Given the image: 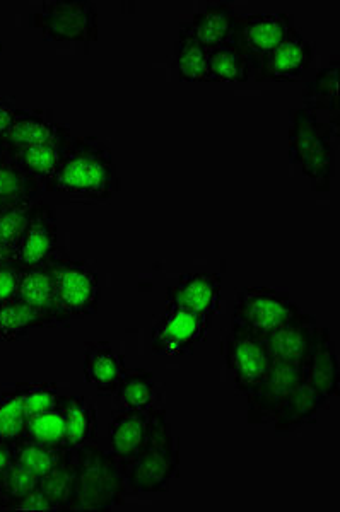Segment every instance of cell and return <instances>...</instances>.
<instances>
[{
    "mask_svg": "<svg viewBox=\"0 0 340 512\" xmlns=\"http://www.w3.org/2000/svg\"><path fill=\"white\" fill-rule=\"evenodd\" d=\"M146 439L135 460L125 468L127 489L135 494H161L180 475V448H176L165 408L147 410Z\"/></svg>",
    "mask_w": 340,
    "mask_h": 512,
    "instance_id": "obj_2",
    "label": "cell"
},
{
    "mask_svg": "<svg viewBox=\"0 0 340 512\" xmlns=\"http://www.w3.org/2000/svg\"><path fill=\"white\" fill-rule=\"evenodd\" d=\"M12 465L11 443L0 441V477L9 470Z\"/></svg>",
    "mask_w": 340,
    "mask_h": 512,
    "instance_id": "obj_41",
    "label": "cell"
},
{
    "mask_svg": "<svg viewBox=\"0 0 340 512\" xmlns=\"http://www.w3.org/2000/svg\"><path fill=\"white\" fill-rule=\"evenodd\" d=\"M221 352L236 390L243 395L262 383L272 367L264 338L233 320L228 335L223 338Z\"/></svg>",
    "mask_w": 340,
    "mask_h": 512,
    "instance_id": "obj_7",
    "label": "cell"
},
{
    "mask_svg": "<svg viewBox=\"0 0 340 512\" xmlns=\"http://www.w3.org/2000/svg\"><path fill=\"white\" fill-rule=\"evenodd\" d=\"M305 383L303 366L272 361L269 374L247 395L250 424H272L294 391Z\"/></svg>",
    "mask_w": 340,
    "mask_h": 512,
    "instance_id": "obj_11",
    "label": "cell"
},
{
    "mask_svg": "<svg viewBox=\"0 0 340 512\" xmlns=\"http://www.w3.org/2000/svg\"><path fill=\"white\" fill-rule=\"evenodd\" d=\"M40 485V478L12 463L0 477V511H12V506Z\"/></svg>",
    "mask_w": 340,
    "mask_h": 512,
    "instance_id": "obj_36",
    "label": "cell"
},
{
    "mask_svg": "<svg viewBox=\"0 0 340 512\" xmlns=\"http://www.w3.org/2000/svg\"><path fill=\"white\" fill-rule=\"evenodd\" d=\"M31 28L47 40L93 43L98 40V9L89 0H48L30 16Z\"/></svg>",
    "mask_w": 340,
    "mask_h": 512,
    "instance_id": "obj_6",
    "label": "cell"
},
{
    "mask_svg": "<svg viewBox=\"0 0 340 512\" xmlns=\"http://www.w3.org/2000/svg\"><path fill=\"white\" fill-rule=\"evenodd\" d=\"M211 82H247L253 79V67L247 55L229 41L209 52Z\"/></svg>",
    "mask_w": 340,
    "mask_h": 512,
    "instance_id": "obj_28",
    "label": "cell"
},
{
    "mask_svg": "<svg viewBox=\"0 0 340 512\" xmlns=\"http://www.w3.org/2000/svg\"><path fill=\"white\" fill-rule=\"evenodd\" d=\"M313 59L315 48L296 28L262 60L253 79L257 82H296L305 76Z\"/></svg>",
    "mask_w": 340,
    "mask_h": 512,
    "instance_id": "obj_13",
    "label": "cell"
},
{
    "mask_svg": "<svg viewBox=\"0 0 340 512\" xmlns=\"http://www.w3.org/2000/svg\"><path fill=\"white\" fill-rule=\"evenodd\" d=\"M74 475H76V449H69L62 463L48 473L47 477L40 478V489L52 501L55 511L67 509Z\"/></svg>",
    "mask_w": 340,
    "mask_h": 512,
    "instance_id": "obj_33",
    "label": "cell"
},
{
    "mask_svg": "<svg viewBox=\"0 0 340 512\" xmlns=\"http://www.w3.org/2000/svg\"><path fill=\"white\" fill-rule=\"evenodd\" d=\"M238 12L231 2H214L207 4L202 11L195 12L188 23H182L183 31L194 36L207 52L223 47L231 41L235 33Z\"/></svg>",
    "mask_w": 340,
    "mask_h": 512,
    "instance_id": "obj_18",
    "label": "cell"
},
{
    "mask_svg": "<svg viewBox=\"0 0 340 512\" xmlns=\"http://www.w3.org/2000/svg\"><path fill=\"white\" fill-rule=\"evenodd\" d=\"M298 311L288 292L265 286L243 287L236 297L231 320L247 326L264 338L267 333L291 320Z\"/></svg>",
    "mask_w": 340,
    "mask_h": 512,
    "instance_id": "obj_8",
    "label": "cell"
},
{
    "mask_svg": "<svg viewBox=\"0 0 340 512\" xmlns=\"http://www.w3.org/2000/svg\"><path fill=\"white\" fill-rule=\"evenodd\" d=\"M212 318L166 303L165 313L156 321L151 335L154 354L187 355L206 340Z\"/></svg>",
    "mask_w": 340,
    "mask_h": 512,
    "instance_id": "obj_9",
    "label": "cell"
},
{
    "mask_svg": "<svg viewBox=\"0 0 340 512\" xmlns=\"http://www.w3.org/2000/svg\"><path fill=\"white\" fill-rule=\"evenodd\" d=\"M24 441L50 446V448H67L65 446V422L62 408H53L43 414L33 415L24 425Z\"/></svg>",
    "mask_w": 340,
    "mask_h": 512,
    "instance_id": "obj_32",
    "label": "cell"
},
{
    "mask_svg": "<svg viewBox=\"0 0 340 512\" xmlns=\"http://www.w3.org/2000/svg\"><path fill=\"white\" fill-rule=\"evenodd\" d=\"M19 267V265H18ZM16 299L26 304L48 321L50 328L57 326L55 315V286L50 268L19 267V284Z\"/></svg>",
    "mask_w": 340,
    "mask_h": 512,
    "instance_id": "obj_21",
    "label": "cell"
},
{
    "mask_svg": "<svg viewBox=\"0 0 340 512\" xmlns=\"http://www.w3.org/2000/svg\"><path fill=\"white\" fill-rule=\"evenodd\" d=\"M38 200H24L19 204L0 207V250L11 256L14 263V250L24 227L30 221L31 212Z\"/></svg>",
    "mask_w": 340,
    "mask_h": 512,
    "instance_id": "obj_34",
    "label": "cell"
},
{
    "mask_svg": "<svg viewBox=\"0 0 340 512\" xmlns=\"http://www.w3.org/2000/svg\"><path fill=\"white\" fill-rule=\"evenodd\" d=\"M23 403L14 388L0 393V441L14 443L23 437L26 425Z\"/></svg>",
    "mask_w": 340,
    "mask_h": 512,
    "instance_id": "obj_37",
    "label": "cell"
},
{
    "mask_svg": "<svg viewBox=\"0 0 340 512\" xmlns=\"http://www.w3.org/2000/svg\"><path fill=\"white\" fill-rule=\"evenodd\" d=\"M16 113H18V108L12 105L11 101L0 96V142L9 134L12 123L16 120Z\"/></svg>",
    "mask_w": 340,
    "mask_h": 512,
    "instance_id": "obj_40",
    "label": "cell"
},
{
    "mask_svg": "<svg viewBox=\"0 0 340 512\" xmlns=\"http://www.w3.org/2000/svg\"><path fill=\"white\" fill-rule=\"evenodd\" d=\"M19 284V267L16 263L0 267V306L16 299Z\"/></svg>",
    "mask_w": 340,
    "mask_h": 512,
    "instance_id": "obj_38",
    "label": "cell"
},
{
    "mask_svg": "<svg viewBox=\"0 0 340 512\" xmlns=\"http://www.w3.org/2000/svg\"><path fill=\"white\" fill-rule=\"evenodd\" d=\"M40 328H50L48 321L18 299L0 306V342H19Z\"/></svg>",
    "mask_w": 340,
    "mask_h": 512,
    "instance_id": "obj_30",
    "label": "cell"
},
{
    "mask_svg": "<svg viewBox=\"0 0 340 512\" xmlns=\"http://www.w3.org/2000/svg\"><path fill=\"white\" fill-rule=\"evenodd\" d=\"M175 67L178 77L185 82H211L209 79V52L180 28L175 45Z\"/></svg>",
    "mask_w": 340,
    "mask_h": 512,
    "instance_id": "obj_27",
    "label": "cell"
},
{
    "mask_svg": "<svg viewBox=\"0 0 340 512\" xmlns=\"http://www.w3.org/2000/svg\"><path fill=\"white\" fill-rule=\"evenodd\" d=\"M293 30H296V24L293 16L288 12L248 14V16H238L231 41L247 55L253 67V77H255L262 60L270 52H274Z\"/></svg>",
    "mask_w": 340,
    "mask_h": 512,
    "instance_id": "obj_10",
    "label": "cell"
},
{
    "mask_svg": "<svg viewBox=\"0 0 340 512\" xmlns=\"http://www.w3.org/2000/svg\"><path fill=\"white\" fill-rule=\"evenodd\" d=\"M329 405L330 403L325 402L317 391L311 390L308 384L303 383L294 391L272 424L279 434H289L298 431L303 425L315 422L317 415L325 408H329Z\"/></svg>",
    "mask_w": 340,
    "mask_h": 512,
    "instance_id": "obj_25",
    "label": "cell"
},
{
    "mask_svg": "<svg viewBox=\"0 0 340 512\" xmlns=\"http://www.w3.org/2000/svg\"><path fill=\"white\" fill-rule=\"evenodd\" d=\"M337 137L330 123L322 122L315 111L305 106L291 111L289 159L310 180L313 192H330L335 168L332 139Z\"/></svg>",
    "mask_w": 340,
    "mask_h": 512,
    "instance_id": "obj_4",
    "label": "cell"
},
{
    "mask_svg": "<svg viewBox=\"0 0 340 512\" xmlns=\"http://www.w3.org/2000/svg\"><path fill=\"white\" fill-rule=\"evenodd\" d=\"M120 190L112 151L98 137L72 135L55 175L43 192L69 200L106 202Z\"/></svg>",
    "mask_w": 340,
    "mask_h": 512,
    "instance_id": "obj_1",
    "label": "cell"
},
{
    "mask_svg": "<svg viewBox=\"0 0 340 512\" xmlns=\"http://www.w3.org/2000/svg\"><path fill=\"white\" fill-rule=\"evenodd\" d=\"M64 412L65 446L69 449H81L93 443L98 431L96 407L88 398L77 395L60 396L59 402Z\"/></svg>",
    "mask_w": 340,
    "mask_h": 512,
    "instance_id": "obj_23",
    "label": "cell"
},
{
    "mask_svg": "<svg viewBox=\"0 0 340 512\" xmlns=\"http://www.w3.org/2000/svg\"><path fill=\"white\" fill-rule=\"evenodd\" d=\"M55 286V315L57 326L83 320L100 308V279L83 262L55 256L48 263Z\"/></svg>",
    "mask_w": 340,
    "mask_h": 512,
    "instance_id": "obj_5",
    "label": "cell"
},
{
    "mask_svg": "<svg viewBox=\"0 0 340 512\" xmlns=\"http://www.w3.org/2000/svg\"><path fill=\"white\" fill-rule=\"evenodd\" d=\"M71 128L60 125L45 111H28L18 108L16 120L6 139L0 142V149H24V147L42 146L47 142L71 135Z\"/></svg>",
    "mask_w": 340,
    "mask_h": 512,
    "instance_id": "obj_19",
    "label": "cell"
},
{
    "mask_svg": "<svg viewBox=\"0 0 340 512\" xmlns=\"http://www.w3.org/2000/svg\"><path fill=\"white\" fill-rule=\"evenodd\" d=\"M303 103L308 110L329 111L330 127L334 128L335 134L339 135V62L335 60L332 64L318 70L315 77L308 82Z\"/></svg>",
    "mask_w": 340,
    "mask_h": 512,
    "instance_id": "obj_24",
    "label": "cell"
},
{
    "mask_svg": "<svg viewBox=\"0 0 340 512\" xmlns=\"http://www.w3.org/2000/svg\"><path fill=\"white\" fill-rule=\"evenodd\" d=\"M317 326L315 316L299 309L291 320L267 333L264 342L272 361L303 366L306 355L310 354Z\"/></svg>",
    "mask_w": 340,
    "mask_h": 512,
    "instance_id": "obj_15",
    "label": "cell"
},
{
    "mask_svg": "<svg viewBox=\"0 0 340 512\" xmlns=\"http://www.w3.org/2000/svg\"><path fill=\"white\" fill-rule=\"evenodd\" d=\"M149 415L141 410H113L108 427V453L117 461L122 473L135 460L146 439Z\"/></svg>",
    "mask_w": 340,
    "mask_h": 512,
    "instance_id": "obj_17",
    "label": "cell"
},
{
    "mask_svg": "<svg viewBox=\"0 0 340 512\" xmlns=\"http://www.w3.org/2000/svg\"><path fill=\"white\" fill-rule=\"evenodd\" d=\"M9 263H12L11 256L7 255V253H4V251L0 250V267H2V265H9Z\"/></svg>",
    "mask_w": 340,
    "mask_h": 512,
    "instance_id": "obj_42",
    "label": "cell"
},
{
    "mask_svg": "<svg viewBox=\"0 0 340 512\" xmlns=\"http://www.w3.org/2000/svg\"><path fill=\"white\" fill-rule=\"evenodd\" d=\"M59 246L57 212L47 202H36L14 250V263L23 268H43L52 262Z\"/></svg>",
    "mask_w": 340,
    "mask_h": 512,
    "instance_id": "obj_12",
    "label": "cell"
},
{
    "mask_svg": "<svg viewBox=\"0 0 340 512\" xmlns=\"http://www.w3.org/2000/svg\"><path fill=\"white\" fill-rule=\"evenodd\" d=\"M12 511H55V507L38 485L35 490H31L30 494L19 499L12 506Z\"/></svg>",
    "mask_w": 340,
    "mask_h": 512,
    "instance_id": "obj_39",
    "label": "cell"
},
{
    "mask_svg": "<svg viewBox=\"0 0 340 512\" xmlns=\"http://www.w3.org/2000/svg\"><path fill=\"white\" fill-rule=\"evenodd\" d=\"M127 483L112 454L98 444L76 449V475L65 511H101L124 506Z\"/></svg>",
    "mask_w": 340,
    "mask_h": 512,
    "instance_id": "obj_3",
    "label": "cell"
},
{
    "mask_svg": "<svg viewBox=\"0 0 340 512\" xmlns=\"http://www.w3.org/2000/svg\"><path fill=\"white\" fill-rule=\"evenodd\" d=\"M221 289L223 279L219 274L211 272H195V274L182 275L175 286L168 289V301L180 308L194 311L199 315L214 316L221 309Z\"/></svg>",
    "mask_w": 340,
    "mask_h": 512,
    "instance_id": "obj_16",
    "label": "cell"
},
{
    "mask_svg": "<svg viewBox=\"0 0 340 512\" xmlns=\"http://www.w3.org/2000/svg\"><path fill=\"white\" fill-rule=\"evenodd\" d=\"M42 193V185L26 175L14 159L0 149V207L38 200Z\"/></svg>",
    "mask_w": 340,
    "mask_h": 512,
    "instance_id": "obj_26",
    "label": "cell"
},
{
    "mask_svg": "<svg viewBox=\"0 0 340 512\" xmlns=\"http://www.w3.org/2000/svg\"><path fill=\"white\" fill-rule=\"evenodd\" d=\"M303 378L311 390L325 402H332L340 393L339 359L329 328L317 326L310 354L303 362Z\"/></svg>",
    "mask_w": 340,
    "mask_h": 512,
    "instance_id": "obj_14",
    "label": "cell"
},
{
    "mask_svg": "<svg viewBox=\"0 0 340 512\" xmlns=\"http://www.w3.org/2000/svg\"><path fill=\"white\" fill-rule=\"evenodd\" d=\"M12 463L23 466L24 470L33 473L38 478L47 477L62 463L69 448H50L30 441H14L11 443Z\"/></svg>",
    "mask_w": 340,
    "mask_h": 512,
    "instance_id": "obj_29",
    "label": "cell"
},
{
    "mask_svg": "<svg viewBox=\"0 0 340 512\" xmlns=\"http://www.w3.org/2000/svg\"><path fill=\"white\" fill-rule=\"evenodd\" d=\"M74 134L62 137L53 142H47L42 146L24 147V149H2L7 152L14 163L23 169L26 175L31 176L33 180L38 181L42 187L47 185L48 180L55 175L59 168L62 156H64L65 147Z\"/></svg>",
    "mask_w": 340,
    "mask_h": 512,
    "instance_id": "obj_22",
    "label": "cell"
},
{
    "mask_svg": "<svg viewBox=\"0 0 340 512\" xmlns=\"http://www.w3.org/2000/svg\"><path fill=\"white\" fill-rule=\"evenodd\" d=\"M115 396L122 408L147 412L154 403V374L147 369H125Z\"/></svg>",
    "mask_w": 340,
    "mask_h": 512,
    "instance_id": "obj_31",
    "label": "cell"
},
{
    "mask_svg": "<svg viewBox=\"0 0 340 512\" xmlns=\"http://www.w3.org/2000/svg\"><path fill=\"white\" fill-rule=\"evenodd\" d=\"M124 357L113 350L108 342H93L86 345L84 354V379L94 386L100 395L115 396L118 384L124 378Z\"/></svg>",
    "mask_w": 340,
    "mask_h": 512,
    "instance_id": "obj_20",
    "label": "cell"
},
{
    "mask_svg": "<svg viewBox=\"0 0 340 512\" xmlns=\"http://www.w3.org/2000/svg\"><path fill=\"white\" fill-rule=\"evenodd\" d=\"M14 391L23 403L24 414L30 419L33 415L43 414L59 407V386L55 383H16Z\"/></svg>",
    "mask_w": 340,
    "mask_h": 512,
    "instance_id": "obj_35",
    "label": "cell"
}]
</instances>
